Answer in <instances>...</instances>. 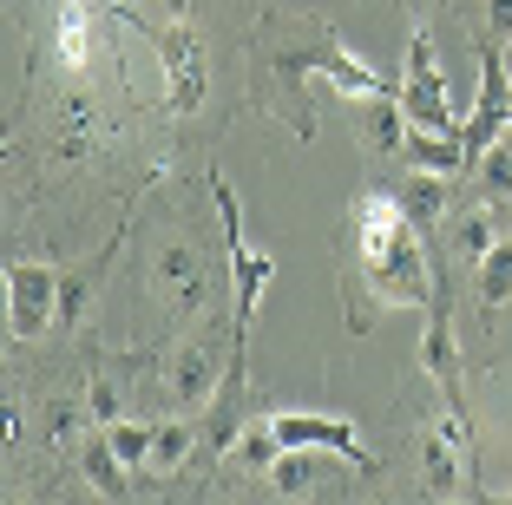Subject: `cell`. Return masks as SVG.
I'll return each mask as SVG.
<instances>
[{
  "mask_svg": "<svg viewBox=\"0 0 512 505\" xmlns=\"http://www.w3.org/2000/svg\"><path fill=\"white\" fill-rule=\"evenodd\" d=\"M243 53H250V105L270 112V119H283L302 145L316 138V119H309V79L316 73L335 79L348 99H388V79L368 73L342 46V33L309 20V14H276V7H263Z\"/></svg>",
  "mask_w": 512,
  "mask_h": 505,
  "instance_id": "1",
  "label": "cell"
},
{
  "mask_svg": "<svg viewBox=\"0 0 512 505\" xmlns=\"http://www.w3.org/2000/svg\"><path fill=\"white\" fill-rule=\"evenodd\" d=\"M348 243H355V269H362L375 296L388 309H434L447 289H434V263L421 250V230L407 217L401 197L368 191L355 204V223H348Z\"/></svg>",
  "mask_w": 512,
  "mask_h": 505,
  "instance_id": "2",
  "label": "cell"
},
{
  "mask_svg": "<svg viewBox=\"0 0 512 505\" xmlns=\"http://www.w3.org/2000/svg\"><path fill=\"white\" fill-rule=\"evenodd\" d=\"M473 473V440H467V407L460 394H447V414H434V427L421 433V492L427 505H453Z\"/></svg>",
  "mask_w": 512,
  "mask_h": 505,
  "instance_id": "3",
  "label": "cell"
},
{
  "mask_svg": "<svg viewBox=\"0 0 512 505\" xmlns=\"http://www.w3.org/2000/svg\"><path fill=\"white\" fill-rule=\"evenodd\" d=\"M211 197H217V217H224V243H230V276H237V355L243 361V335H250L256 322V302H263V283H270V250H256L250 237H243V204L237 191L224 184V171H211Z\"/></svg>",
  "mask_w": 512,
  "mask_h": 505,
  "instance_id": "4",
  "label": "cell"
},
{
  "mask_svg": "<svg viewBox=\"0 0 512 505\" xmlns=\"http://www.w3.org/2000/svg\"><path fill=\"white\" fill-rule=\"evenodd\" d=\"M401 112L414 132H460V119H453V99H447V79H440L434 66V33L414 27V40H407V79H401Z\"/></svg>",
  "mask_w": 512,
  "mask_h": 505,
  "instance_id": "5",
  "label": "cell"
},
{
  "mask_svg": "<svg viewBox=\"0 0 512 505\" xmlns=\"http://www.w3.org/2000/svg\"><path fill=\"white\" fill-rule=\"evenodd\" d=\"M60 315V269L46 263H7V328L14 342H40Z\"/></svg>",
  "mask_w": 512,
  "mask_h": 505,
  "instance_id": "6",
  "label": "cell"
},
{
  "mask_svg": "<svg viewBox=\"0 0 512 505\" xmlns=\"http://www.w3.org/2000/svg\"><path fill=\"white\" fill-rule=\"evenodd\" d=\"M270 433H276V446H316V453H342L348 466L375 473L368 446L355 440V420H342V414H276Z\"/></svg>",
  "mask_w": 512,
  "mask_h": 505,
  "instance_id": "7",
  "label": "cell"
},
{
  "mask_svg": "<svg viewBox=\"0 0 512 505\" xmlns=\"http://www.w3.org/2000/svg\"><path fill=\"white\" fill-rule=\"evenodd\" d=\"M151 296L165 315H197L204 309V256L191 243H165L151 256Z\"/></svg>",
  "mask_w": 512,
  "mask_h": 505,
  "instance_id": "8",
  "label": "cell"
},
{
  "mask_svg": "<svg viewBox=\"0 0 512 505\" xmlns=\"http://www.w3.org/2000/svg\"><path fill=\"white\" fill-rule=\"evenodd\" d=\"M217 387H224V368H217L211 335H197V342H184L178 355H171V407H178V414H197Z\"/></svg>",
  "mask_w": 512,
  "mask_h": 505,
  "instance_id": "9",
  "label": "cell"
},
{
  "mask_svg": "<svg viewBox=\"0 0 512 505\" xmlns=\"http://www.w3.org/2000/svg\"><path fill=\"white\" fill-rule=\"evenodd\" d=\"M53 60L66 73H86L92 66V7L86 0H60V14H53Z\"/></svg>",
  "mask_w": 512,
  "mask_h": 505,
  "instance_id": "10",
  "label": "cell"
},
{
  "mask_svg": "<svg viewBox=\"0 0 512 505\" xmlns=\"http://www.w3.org/2000/svg\"><path fill=\"white\" fill-rule=\"evenodd\" d=\"M165 66H171V99H178V112H197V99H204V60H197V40L184 27L165 33Z\"/></svg>",
  "mask_w": 512,
  "mask_h": 505,
  "instance_id": "11",
  "label": "cell"
},
{
  "mask_svg": "<svg viewBox=\"0 0 512 505\" xmlns=\"http://www.w3.org/2000/svg\"><path fill=\"white\" fill-rule=\"evenodd\" d=\"M473 296H480V309H506L512 302V237H499L493 250H486V263L473 269Z\"/></svg>",
  "mask_w": 512,
  "mask_h": 505,
  "instance_id": "12",
  "label": "cell"
},
{
  "mask_svg": "<svg viewBox=\"0 0 512 505\" xmlns=\"http://www.w3.org/2000/svg\"><path fill=\"white\" fill-rule=\"evenodd\" d=\"M197 420L184 414V420H158V440H151V460H145V473H178L184 460L197 453Z\"/></svg>",
  "mask_w": 512,
  "mask_h": 505,
  "instance_id": "13",
  "label": "cell"
},
{
  "mask_svg": "<svg viewBox=\"0 0 512 505\" xmlns=\"http://www.w3.org/2000/svg\"><path fill=\"white\" fill-rule=\"evenodd\" d=\"M421 368L434 374L440 387L453 394V322H447V296L427 309V342H421Z\"/></svg>",
  "mask_w": 512,
  "mask_h": 505,
  "instance_id": "14",
  "label": "cell"
},
{
  "mask_svg": "<svg viewBox=\"0 0 512 505\" xmlns=\"http://www.w3.org/2000/svg\"><path fill=\"white\" fill-rule=\"evenodd\" d=\"M316 473H322V453H316V446H283V453H276V466H270V486L283 492V499H302V492L316 486Z\"/></svg>",
  "mask_w": 512,
  "mask_h": 505,
  "instance_id": "15",
  "label": "cell"
},
{
  "mask_svg": "<svg viewBox=\"0 0 512 505\" xmlns=\"http://www.w3.org/2000/svg\"><path fill=\"white\" fill-rule=\"evenodd\" d=\"M79 466H86V479H92L99 492H106V499H125V473H132V466H125L119 453H112L106 433H92V440L79 446Z\"/></svg>",
  "mask_w": 512,
  "mask_h": 505,
  "instance_id": "16",
  "label": "cell"
},
{
  "mask_svg": "<svg viewBox=\"0 0 512 505\" xmlns=\"http://www.w3.org/2000/svg\"><path fill=\"white\" fill-rule=\"evenodd\" d=\"M493 243H499V217L493 210H460V223H453V250H460V263L480 269Z\"/></svg>",
  "mask_w": 512,
  "mask_h": 505,
  "instance_id": "17",
  "label": "cell"
},
{
  "mask_svg": "<svg viewBox=\"0 0 512 505\" xmlns=\"http://www.w3.org/2000/svg\"><path fill=\"white\" fill-rule=\"evenodd\" d=\"M112 256V250H106ZM106 256H92L79 276H60V322H86V309H92V289L106 283Z\"/></svg>",
  "mask_w": 512,
  "mask_h": 505,
  "instance_id": "18",
  "label": "cell"
},
{
  "mask_svg": "<svg viewBox=\"0 0 512 505\" xmlns=\"http://www.w3.org/2000/svg\"><path fill=\"white\" fill-rule=\"evenodd\" d=\"M106 440H112V453H119L132 473H145V460H151V440H158V420H112L106 427Z\"/></svg>",
  "mask_w": 512,
  "mask_h": 505,
  "instance_id": "19",
  "label": "cell"
},
{
  "mask_svg": "<svg viewBox=\"0 0 512 505\" xmlns=\"http://www.w3.org/2000/svg\"><path fill=\"white\" fill-rule=\"evenodd\" d=\"M86 401H53L46 407V440H53V453H79L86 446Z\"/></svg>",
  "mask_w": 512,
  "mask_h": 505,
  "instance_id": "20",
  "label": "cell"
},
{
  "mask_svg": "<svg viewBox=\"0 0 512 505\" xmlns=\"http://www.w3.org/2000/svg\"><path fill=\"white\" fill-rule=\"evenodd\" d=\"M407 217H440L447 210V178H434V171H414V184H407Z\"/></svg>",
  "mask_w": 512,
  "mask_h": 505,
  "instance_id": "21",
  "label": "cell"
},
{
  "mask_svg": "<svg viewBox=\"0 0 512 505\" xmlns=\"http://www.w3.org/2000/svg\"><path fill=\"white\" fill-rule=\"evenodd\" d=\"M86 414L99 420V427L125 420V407H119V381H112V368H99V374H92V387H86Z\"/></svg>",
  "mask_w": 512,
  "mask_h": 505,
  "instance_id": "22",
  "label": "cell"
},
{
  "mask_svg": "<svg viewBox=\"0 0 512 505\" xmlns=\"http://www.w3.org/2000/svg\"><path fill=\"white\" fill-rule=\"evenodd\" d=\"M230 453H237V460H250V466H263V473H270V466H276V453H283V446H276L270 420H263V427H256V433H243V440L230 446ZM230 453H224V460H230Z\"/></svg>",
  "mask_w": 512,
  "mask_h": 505,
  "instance_id": "23",
  "label": "cell"
},
{
  "mask_svg": "<svg viewBox=\"0 0 512 505\" xmlns=\"http://www.w3.org/2000/svg\"><path fill=\"white\" fill-rule=\"evenodd\" d=\"M480 40H499V46L512 40V0H486V33Z\"/></svg>",
  "mask_w": 512,
  "mask_h": 505,
  "instance_id": "24",
  "label": "cell"
},
{
  "mask_svg": "<svg viewBox=\"0 0 512 505\" xmlns=\"http://www.w3.org/2000/svg\"><path fill=\"white\" fill-rule=\"evenodd\" d=\"M486 505H512V492H486Z\"/></svg>",
  "mask_w": 512,
  "mask_h": 505,
  "instance_id": "25",
  "label": "cell"
},
{
  "mask_svg": "<svg viewBox=\"0 0 512 505\" xmlns=\"http://www.w3.org/2000/svg\"><path fill=\"white\" fill-rule=\"evenodd\" d=\"M506 73H512V40H506Z\"/></svg>",
  "mask_w": 512,
  "mask_h": 505,
  "instance_id": "26",
  "label": "cell"
},
{
  "mask_svg": "<svg viewBox=\"0 0 512 505\" xmlns=\"http://www.w3.org/2000/svg\"><path fill=\"white\" fill-rule=\"evenodd\" d=\"M224 505H250V499H224Z\"/></svg>",
  "mask_w": 512,
  "mask_h": 505,
  "instance_id": "27",
  "label": "cell"
}]
</instances>
